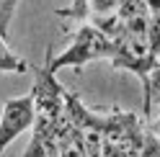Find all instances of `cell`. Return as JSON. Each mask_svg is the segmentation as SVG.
Wrapping results in <instances>:
<instances>
[{
  "label": "cell",
  "mask_w": 160,
  "mask_h": 157,
  "mask_svg": "<svg viewBox=\"0 0 160 157\" xmlns=\"http://www.w3.org/2000/svg\"><path fill=\"white\" fill-rule=\"evenodd\" d=\"M52 57H54L52 46H47L44 64L36 70V80H34V88H31L34 106H36L34 134H39L44 142H54L57 124L67 113V108H65V93H67V88H62L57 83V72L52 70Z\"/></svg>",
  "instance_id": "1"
},
{
  "label": "cell",
  "mask_w": 160,
  "mask_h": 157,
  "mask_svg": "<svg viewBox=\"0 0 160 157\" xmlns=\"http://www.w3.org/2000/svg\"><path fill=\"white\" fill-rule=\"evenodd\" d=\"M114 57V39L106 36L103 31L88 26V23H78V31L72 44L59 57H52V70L59 72L65 67H72L75 72H80L85 64H91L96 59H111Z\"/></svg>",
  "instance_id": "2"
},
{
  "label": "cell",
  "mask_w": 160,
  "mask_h": 157,
  "mask_svg": "<svg viewBox=\"0 0 160 157\" xmlns=\"http://www.w3.org/2000/svg\"><path fill=\"white\" fill-rule=\"evenodd\" d=\"M34 124H36L34 95L26 93V95H18V98H8L3 111H0V157H3L5 147L16 136H21L28 129H34Z\"/></svg>",
  "instance_id": "3"
},
{
  "label": "cell",
  "mask_w": 160,
  "mask_h": 157,
  "mask_svg": "<svg viewBox=\"0 0 160 157\" xmlns=\"http://www.w3.org/2000/svg\"><path fill=\"white\" fill-rule=\"evenodd\" d=\"M31 70V64H28L23 57H18L11 46H8L5 39H0V72H18L23 75Z\"/></svg>",
  "instance_id": "4"
},
{
  "label": "cell",
  "mask_w": 160,
  "mask_h": 157,
  "mask_svg": "<svg viewBox=\"0 0 160 157\" xmlns=\"http://www.w3.org/2000/svg\"><path fill=\"white\" fill-rule=\"evenodd\" d=\"M18 8V0H0V39H8V28H11V18Z\"/></svg>",
  "instance_id": "5"
},
{
  "label": "cell",
  "mask_w": 160,
  "mask_h": 157,
  "mask_svg": "<svg viewBox=\"0 0 160 157\" xmlns=\"http://www.w3.org/2000/svg\"><path fill=\"white\" fill-rule=\"evenodd\" d=\"M152 103L160 111V57L155 59L152 70H150V111H152Z\"/></svg>",
  "instance_id": "6"
},
{
  "label": "cell",
  "mask_w": 160,
  "mask_h": 157,
  "mask_svg": "<svg viewBox=\"0 0 160 157\" xmlns=\"http://www.w3.org/2000/svg\"><path fill=\"white\" fill-rule=\"evenodd\" d=\"M23 157H49L47 144H44V139H42L39 134L31 131V139H28V147L23 150Z\"/></svg>",
  "instance_id": "7"
}]
</instances>
